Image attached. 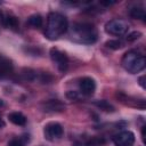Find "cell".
I'll return each instance as SVG.
<instances>
[{
    "label": "cell",
    "instance_id": "6da1fadb",
    "mask_svg": "<svg viewBox=\"0 0 146 146\" xmlns=\"http://www.w3.org/2000/svg\"><path fill=\"white\" fill-rule=\"evenodd\" d=\"M70 36L72 40L84 43L91 44L96 42L98 33L94 24L90 23H74L70 29Z\"/></svg>",
    "mask_w": 146,
    "mask_h": 146
},
{
    "label": "cell",
    "instance_id": "e0dca14e",
    "mask_svg": "<svg viewBox=\"0 0 146 146\" xmlns=\"http://www.w3.org/2000/svg\"><path fill=\"white\" fill-rule=\"evenodd\" d=\"M88 146H103V140L98 139V138H94L89 144Z\"/></svg>",
    "mask_w": 146,
    "mask_h": 146
},
{
    "label": "cell",
    "instance_id": "44dd1931",
    "mask_svg": "<svg viewBox=\"0 0 146 146\" xmlns=\"http://www.w3.org/2000/svg\"><path fill=\"white\" fill-rule=\"evenodd\" d=\"M112 3H114V2L113 1H100V5H104V6H110Z\"/></svg>",
    "mask_w": 146,
    "mask_h": 146
},
{
    "label": "cell",
    "instance_id": "5b68a950",
    "mask_svg": "<svg viewBox=\"0 0 146 146\" xmlns=\"http://www.w3.org/2000/svg\"><path fill=\"white\" fill-rule=\"evenodd\" d=\"M63 127L58 122H49L43 128L44 138L49 141H56L63 136Z\"/></svg>",
    "mask_w": 146,
    "mask_h": 146
},
{
    "label": "cell",
    "instance_id": "d6986e66",
    "mask_svg": "<svg viewBox=\"0 0 146 146\" xmlns=\"http://www.w3.org/2000/svg\"><path fill=\"white\" fill-rule=\"evenodd\" d=\"M144 79H145V76L143 75L141 78H139V84L143 87V88H145V83H144Z\"/></svg>",
    "mask_w": 146,
    "mask_h": 146
},
{
    "label": "cell",
    "instance_id": "8992f818",
    "mask_svg": "<svg viewBox=\"0 0 146 146\" xmlns=\"http://www.w3.org/2000/svg\"><path fill=\"white\" fill-rule=\"evenodd\" d=\"M50 58H51L52 63L56 65V67L58 68V71L65 72L67 70V67H68V58L63 51H60L57 48H51L50 49Z\"/></svg>",
    "mask_w": 146,
    "mask_h": 146
},
{
    "label": "cell",
    "instance_id": "2e32d148",
    "mask_svg": "<svg viewBox=\"0 0 146 146\" xmlns=\"http://www.w3.org/2000/svg\"><path fill=\"white\" fill-rule=\"evenodd\" d=\"M140 36H141V33H140V32H137V31H135V32H132V33L128 34V36H127V40H128V41H135V40L139 39Z\"/></svg>",
    "mask_w": 146,
    "mask_h": 146
},
{
    "label": "cell",
    "instance_id": "7a4b0ae2",
    "mask_svg": "<svg viewBox=\"0 0 146 146\" xmlns=\"http://www.w3.org/2000/svg\"><path fill=\"white\" fill-rule=\"evenodd\" d=\"M68 30L67 18L59 13H50L47 19L44 34L49 40H56Z\"/></svg>",
    "mask_w": 146,
    "mask_h": 146
},
{
    "label": "cell",
    "instance_id": "8fae6325",
    "mask_svg": "<svg viewBox=\"0 0 146 146\" xmlns=\"http://www.w3.org/2000/svg\"><path fill=\"white\" fill-rule=\"evenodd\" d=\"M129 15H130L131 18L139 19V21H145V18H146V13L140 7H132L129 10Z\"/></svg>",
    "mask_w": 146,
    "mask_h": 146
},
{
    "label": "cell",
    "instance_id": "9a60e30c",
    "mask_svg": "<svg viewBox=\"0 0 146 146\" xmlns=\"http://www.w3.org/2000/svg\"><path fill=\"white\" fill-rule=\"evenodd\" d=\"M106 46L108 48H112V49H119L122 47V42L120 40H110L106 42Z\"/></svg>",
    "mask_w": 146,
    "mask_h": 146
},
{
    "label": "cell",
    "instance_id": "603a6c76",
    "mask_svg": "<svg viewBox=\"0 0 146 146\" xmlns=\"http://www.w3.org/2000/svg\"><path fill=\"white\" fill-rule=\"evenodd\" d=\"M2 127H5V121L2 120V117L0 115V128H2Z\"/></svg>",
    "mask_w": 146,
    "mask_h": 146
},
{
    "label": "cell",
    "instance_id": "7402d4cb",
    "mask_svg": "<svg viewBox=\"0 0 146 146\" xmlns=\"http://www.w3.org/2000/svg\"><path fill=\"white\" fill-rule=\"evenodd\" d=\"M145 129H146V127H143V131H141V138H143V140H145Z\"/></svg>",
    "mask_w": 146,
    "mask_h": 146
},
{
    "label": "cell",
    "instance_id": "ffe728a7",
    "mask_svg": "<svg viewBox=\"0 0 146 146\" xmlns=\"http://www.w3.org/2000/svg\"><path fill=\"white\" fill-rule=\"evenodd\" d=\"M3 18H5V15L2 11H0V25L3 26Z\"/></svg>",
    "mask_w": 146,
    "mask_h": 146
},
{
    "label": "cell",
    "instance_id": "ac0fdd59",
    "mask_svg": "<svg viewBox=\"0 0 146 146\" xmlns=\"http://www.w3.org/2000/svg\"><path fill=\"white\" fill-rule=\"evenodd\" d=\"M97 105L100 106L102 108H107L106 111H113V107H112L110 104H107L105 100H103V102H100V103H97Z\"/></svg>",
    "mask_w": 146,
    "mask_h": 146
},
{
    "label": "cell",
    "instance_id": "ba28073f",
    "mask_svg": "<svg viewBox=\"0 0 146 146\" xmlns=\"http://www.w3.org/2000/svg\"><path fill=\"white\" fill-rule=\"evenodd\" d=\"M80 90L82 91L83 95L86 96H91L95 90H96V83H95V80L89 78V76H86V78H82L80 80Z\"/></svg>",
    "mask_w": 146,
    "mask_h": 146
},
{
    "label": "cell",
    "instance_id": "3957f363",
    "mask_svg": "<svg viewBox=\"0 0 146 146\" xmlns=\"http://www.w3.org/2000/svg\"><path fill=\"white\" fill-rule=\"evenodd\" d=\"M121 64L127 72H129L131 74H136V73L141 72L145 68L146 59H145L144 55L139 54L138 51L130 50L123 55Z\"/></svg>",
    "mask_w": 146,
    "mask_h": 146
},
{
    "label": "cell",
    "instance_id": "9c48e42d",
    "mask_svg": "<svg viewBox=\"0 0 146 146\" xmlns=\"http://www.w3.org/2000/svg\"><path fill=\"white\" fill-rule=\"evenodd\" d=\"M13 73L11 60L0 55V78H7Z\"/></svg>",
    "mask_w": 146,
    "mask_h": 146
},
{
    "label": "cell",
    "instance_id": "52a82bcc",
    "mask_svg": "<svg viewBox=\"0 0 146 146\" xmlns=\"http://www.w3.org/2000/svg\"><path fill=\"white\" fill-rule=\"evenodd\" d=\"M113 143L115 146H132L135 143V135L129 130L121 131L113 137Z\"/></svg>",
    "mask_w": 146,
    "mask_h": 146
},
{
    "label": "cell",
    "instance_id": "277c9868",
    "mask_svg": "<svg viewBox=\"0 0 146 146\" xmlns=\"http://www.w3.org/2000/svg\"><path fill=\"white\" fill-rule=\"evenodd\" d=\"M129 29V24L127 21L122 18H114L108 21L105 24V31L111 35H123Z\"/></svg>",
    "mask_w": 146,
    "mask_h": 146
},
{
    "label": "cell",
    "instance_id": "cb8c5ba5",
    "mask_svg": "<svg viewBox=\"0 0 146 146\" xmlns=\"http://www.w3.org/2000/svg\"><path fill=\"white\" fill-rule=\"evenodd\" d=\"M2 105H3V100H2V99H0V107H1Z\"/></svg>",
    "mask_w": 146,
    "mask_h": 146
},
{
    "label": "cell",
    "instance_id": "7c38bea8",
    "mask_svg": "<svg viewBox=\"0 0 146 146\" xmlns=\"http://www.w3.org/2000/svg\"><path fill=\"white\" fill-rule=\"evenodd\" d=\"M3 26L11 29V30H17L18 29V21L15 16L11 15H5L3 18Z\"/></svg>",
    "mask_w": 146,
    "mask_h": 146
},
{
    "label": "cell",
    "instance_id": "30bf717a",
    "mask_svg": "<svg viewBox=\"0 0 146 146\" xmlns=\"http://www.w3.org/2000/svg\"><path fill=\"white\" fill-rule=\"evenodd\" d=\"M8 119L11 123H14L16 125H24L26 123V117L21 112H13V113L8 114Z\"/></svg>",
    "mask_w": 146,
    "mask_h": 146
},
{
    "label": "cell",
    "instance_id": "5bb4252c",
    "mask_svg": "<svg viewBox=\"0 0 146 146\" xmlns=\"http://www.w3.org/2000/svg\"><path fill=\"white\" fill-rule=\"evenodd\" d=\"M27 141H29V136L24 135V136L18 137V138H13L8 143V146H25V144Z\"/></svg>",
    "mask_w": 146,
    "mask_h": 146
},
{
    "label": "cell",
    "instance_id": "4fadbf2b",
    "mask_svg": "<svg viewBox=\"0 0 146 146\" xmlns=\"http://www.w3.org/2000/svg\"><path fill=\"white\" fill-rule=\"evenodd\" d=\"M27 24L34 29H39L42 26V17L38 14H34V15H31L29 18H27Z\"/></svg>",
    "mask_w": 146,
    "mask_h": 146
}]
</instances>
